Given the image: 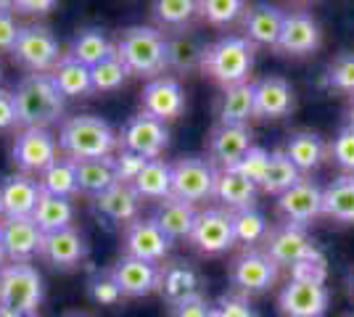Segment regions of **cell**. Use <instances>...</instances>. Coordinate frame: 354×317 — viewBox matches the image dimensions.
Wrapping results in <instances>:
<instances>
[{"instance_id":"49","label":"cell","mask_w":354,"mask_h":317,"mask_svg":"<svg viewBox=\"0 0 354 317\" xmlns=\"http://www.w3.org/2000/svg\"><path fill=\"white\" fill-rule=\"evenodd\" d=\"M212 317H257V309L243 294H222L214 304Z\"/></svg>"},{"instance_id":"41","label":"cell","mask_w":354,"mask_h":317,"mask_svg":"<svg viewBox=\"0 0 354 317\" xmlns=\"http://www.w3.org/2000/svg\"><path fill=\"white\" fill-rule=\"evenodd\" d=\"M267 233H270V222H267V217L257 206L254 209L233 211V236H236V243H243V246L265 243Z\"/></svg>"},{"instance_id":"28","label":"cell","mask_w":354,"mask_h":317,"mask_svg":"<svg viewBox=\"0 0 354 317\" xmlns=\"http://www.w3.org/2000/svg\"><path fill=\"white\" fill-rule=\"evenodd\" d=\"M257 193L259 188L249 182L243 175H238L236 169H220L217 185H214V198L220 201V209L225 211H243L257 206Z\"/></svg>"},{"instance_id":"12","label":"cell","mask_w":354,"mask_h":317,"mask_svg":"<svg viewBox=\"0 0 354 317\" xmlns=\"http://www.w3.org/2000/svg\"><path fill=\"white\" fill-rule=\"evenodd\" d=\"M193 249L204 257H220L227 249L236 246L233 236V214L220 209V206H209L198 211V220L191 233Z\"/></svg>"},{"instance_id":"45","label":"cell","mask_w":354,"mask_h":317,"mask_svg":"<svg viewBox=\"0 0 354 317\" xmlns=\"http://www.w3.org/2000/svg\"><path fill=\"white\" fill-rule=\"evenodd\" d=\"M88 296L101 307H114L124 299L122 288L117 286L111 270H98L88 278Z\"/></svg>"},{"instance_id":"23","label":"cell","mask_w":354,"mask_h":317,"mask_svg":"<svg viewBox=\"0 0 354 317\" xmlns=\"http://www.w3.org/2000/svg\"><path fill=\"white\" fill-rule=\"evenodd\" d=\"M251 146H254V135L249 127L217 124L209 133V162L217 169H233Z\"/></svg>"},{"instance_id":"27","label":"cell","mask_w":354,"mask_h":317,"mask_svg":"<svg viewBox=\"0 0 354 317\" xmlns=\"http://www.w3.org/2000/svg\"><path fill=\"white\" fill-rule=\"evenodd\" d=\"M283 153L291 159V164L307 175V172H315L325 164L328 159V143L320 133H312V130H299V133H291L288 140H286V148Z\"/></svg>"},{"instance_id":"22","label":"cell","mask_w":354,"mask_h":317,"mask_svg":"<svg viewBox=\"0 0 354 317\" xmlns=\"http://www.w3.org/2000/svg\"><path fill=\"white\" fill-rule=\"evenodd\" d=\"M117 286L122 288L124 296H148V294H156L159 291V278H162V270L159 265H151V262H143V259H135V257H122L109 267Z\"/></svg>"},{"instance_id":"32","label":"cell","mask_w":354,"mask_h":317,"mask_svg":"<svg viewBox=\"0 0 354 317\" xmlns=\"http://www.w3.org/2000/svg\"><path fill=\"white\" fill-rule=\"evenodd\" d=\"M114 53H117V46L109 40V35L101 27H85L72 37V46H69L66 56L93 69L95 64H101Z\"/></svg>"},{"instance_id":"6","label":"cell","mask_w":354,"mask_h":317,"mask_svg":"<svg viewBox=\"0 0 354 317\" xmlns=\"http://www.w3.org/2000/svg\"><path fill=\"white\" fill-rule=\"evenodd\" d=\"M11 59L24 66L30 75H50L53 66L59 64L61 46L56 40V35L43 27V24H27L19 32V40H16L14 50H11Z\"/></svg>"},{"instance_id":"26","label":"cell","mask_w":354,"mask_h":317,"mask_svg":"<svg viewBox=\"0 0 354 317\" xmlns=\"http://www.w3.org/2000/svg\"><path fill=\"white\" fill-rule=\"evenodd\" d=\"M196 220H198V209L188 204V201H180V198H167V201H159L156 204V211H153V222L162 227L164 236L169 241H191V233L196 227Z\"/></svg>"},{"instance_id":"56","label":"cell","mask_w":354,"mask_h":317,"mask_svg":"<svg viewBox=\"0 0 354 317\" xmlns=\"http://www.w3.org/2000/svg\"><path fill=\"white\" fill-rule=\"evenodd\" d=\"M349 296L354 299V270L349 272Z\"/></svg>"},{"instance_id":"60","label":"cell","mask_w":354,"mask_h":317,"mask_svg":"<svg viewBox=\"0 0 354 317\" xmlns=\"http://www.w3.org/2000/svg\"><path fill=\"white\" fill-rule=\"evenodd\" d=\"M0 77H3V69H0Z\"/></svg>"},{"instance_id":"48","label":"cell","mask_w":354,"mask_h":317,"mask_svg":"<svg viewBox=\"0 0 354 317\" xmlns=\"http://www.w3.org/2000/svg\"><path fill=\"white\" fill-rule=\"evenodd\" d=\"M291 280L320 283V286H325V280H328V262H325L323 254H315V257L294 265V267H291Z\"/></svg>"},{"instance_id":"1","label":"cell","mask_w":354,"mask_h":317,"mask_svg":"<svg viewBox=\"0 0 354 317\" xmlns=\"http://www.w3.org/2000/svg\"><path fill=\"white\" fill-rule=\"evenodd\" d=\"M11 95L21 130H48L50 124H59L66 108V98L53 85L50 75L21 77Z\"/></svg>"},{"instance_id":"15","label":"cell","mask_w":354,"mask_h":317,"mask_svg":"<svg viewBox=\"0 0 354 317\" xmlns=\"http://www.w3.org/2000/svg\"><path fill=\"white\" fill-rule=\"evenodd\" d=\"M323 43V30L310 11H286L283 16V32L278 40V50L286 56H312Z\"/></svg>"},{"instance_id":"37","label":"cell","mask_w":354,"mask_h":317,"mask_svg":"<svg viewBox=\"0 0 354 317\" xmlns=\"http://www.w3.org/2000/svg\"><path fill=\"white\" fill-rule=\"evenodd\" d=\"M32 222L43 230V236L66 230L74 222V204L69 198L40 193V201H37V206L32 211Z\"/></svg>"},{"instance_id":"17","label":"cell","mask_w":354,"mask_h":317,"mask_svg":"<svg viewBox=\"0 0 354 317\" xmlns=\"http://www.w3.org/2000/svg\"><path fill=\"white\" fill-rule=\"evenodd\" d=\"M330 307V291L320 283L288 280L278 296V309L283 317H325Z\"/></svg>"},{"instance_id":"20","label":"cell","mask_w":354,"mask_h":317,"mask_svg":"<svg viewBox=\"0 0 354 317\" xmlns=\"http://www.w3.org/2000/svg\"><path fill=\"white\" fill-rule=\"evenodd\" d=\"M0 238L6 249V259L14 265H30L35 257H40L43 246V230L27 220H0Z\"/></svg>"},{"instance_id":"35","label":"cell","mask_w":354,"mask_h":317,"mask_svg":"<svg viewBox=\"0 0 354 317\" xmlns=\"http://www.w3.org/2000/svg\"><path fill=\"white\" fill-rule=\"evenodd\" d=\"M77 166V185L80 193L98 198L106 193L111 185H117V172H114V156L106 159H90V162H74Z\"/></svg>"},{"instance_id":"47","label":"cell","mask_w":354,"mask_h":317,"mask_svg":"<svg viewBox=\"0 0 354 317\" xmlns=\"http://www.w3.org/2000/svg\"><path fill=\"white\" fill-rule=\"evenodd\" d=\"M328 156H330L346 175H354V130L352 127L344 124L339 133H336V137L328 143Z\"/></svg>"},{"instance_id":"30","label":"cell","mask_w":354,"mask_h":317,"mask_svg":"<svg viewBox=\"0 0 354 317\" xmlns=\"http://www.w3.org/2000/svg\"><path fill=\"white\" fill-rule=\"evenodd\" d=\"M159 270H162V278H159V294H162L169 304L201 294V278H198V272L193 270L188 262L175 259V262L159 265Z\"/></svg>"},{"instance_id":"43","label":"cell","mask_w":354,"mask_h":317,"mask_svg":"<svg viewBox=\"0 0 354 317\" xmlns=\"http://www.w3.org/2000/svg\"><path fill=\"white\" fill-rule=\"evenodd\" d=\"M246 8L249 6L241 0H204V3H198V16L209 24L225 27V24H233L238 19H243Z\"/></svg>"},{"instance_id":"52","label":"cell","mask_w":354,"mask_h":317,"mask_svg":"<svg viewBox=\"0 0 354 317\" xmlns=\"http://www.w3.org/2000/svg\"><path fill=\"white\" fill-rule=\"evenodd\" d=\"M19 32H21V27L16 24L11 3H0V53H11L14 50Z\"/></svg>"},{"instance_id":"62","label":"cell","mask_w":354,"mask_h":317,"mask_svg":"<svg viewBox=\"0 0 354 317\" xmlns=\"http://www.w3.org/2000/svg\"><path fill=\"white\" fill-rule=\"evenodd\" d=\"M349 317H354V315H349Z\"/></svg>"},{"instance_id":"54","label":"cell","mask_w":354,"mask_h":317,"mask_svg":"<svg viewBox=\"0 0 354 317\" xmlns=\"http://www.w3.org/2000/svg\"><path fill=\"white\" fill-rule=\"evenodd\" d=\"M16 124V106H14V95L11 90H3L0 88V133L6 130H14Z\"/></svg>"},{"instance_id":"57","label":"cell","mask_w":354,"mask_h":317,"mask_svg":"<svg viewBox=\"0 0 354 317\" xmlns=\"http://www.w3.org/2000/svg\"><path fill=\"white\" fill-rule=\"evenodd\" d=\"M6 265V249H3V238H0V267Z\"/></svg>"},{"instance_id":"31","label":"cell","mask_w":354,"mask_h":317,"mask_svg":"<svg viewBox=\"0 0 354 317\" xmlns=\"http://www.w3.org/2000/svg\"><path fill=\"white\" fill-rule=\"evenodd\" d=\"M251 117H254V82H243L222 90L217 101V124L249 127Z\"/></svg>"},{"instance_id":"53","label":"cell","mask_w":354,"mask_h":317,"mask_svg":"<svg viewBox=\"0 0 354 317\" xmlns=\"http://www.w3.org/2000/svg\"><path fill=\"white\" fill-rule=\"evenodd\" d=\"M53 8H56L53 0H16V3H11V11L27 16H48Z\"/></svg>"},{"instance_id":"33","label":"cell","mask_w":354,"mask_h":317,"mask_svg":"<svg viewBox=\"0 0 354 317\" xmlns=\"http://www.w3.org/2000/svg\"><path fill=\"white\" fill-rule=\"evenodd\" d=\"M323 217L354 225V175H341L323 188Z\"/></svg>"},{"instance_id":"42","label":"cell","mask_w":354,"mask_h":317,"mask_svg":"<svg viewBox=\"0 0 354 317\" xmlns=\"http://www.w3.org/2000/svg\"><path fill=\"white\" fill-rule=\"evenodd\" d=\"M90 77H93V93H114L127 82L130 72H127V66L114 53V56H109L101 64H95L90 69Z\"/></svg>"},{"instance_id":"13","label":"cell","mask_w":354,"mask_h":317,"mask_svg":"<svg viewBox=\"0 0 354 317\" xmlns=\"http://www.w3.org/2000/svg\"><path fill=\"white\" fill-rule=\"evenodd\" d=\"M122 251L127 257L143 259V262H151V265H159L169 257L172 251V241L164 236V230L156 222L153 217H138L135 222L124 225V233H122Z\"/></svg>"},{"instance_id":"40","label":"cell","mask_w":354,"mask_h":317,"mask_svg":"<svg viewBox=\"0 0 354 317\" xmlns=\"http://www.w3.org/2000/svg\"><path fill=\"white\" fill-rule=\"evenodd\" d=\"M153 21L164 30H185V24H191L193 16H198V3L193 0H159L151 6Z\"/></svg>"},{"instance_id":"16","label":"cell","mask_w":354,"mask_h":317,"mask_svg":"<svg viewBox=\"0 0 354 317\" xmlns=\"http://www.w3.org/2000/svg\"><path fill=\"white\" fill-rule=\"evenodd\" d=\"M185 104H188L185 90H183V85L177 82L175 77H156V79L146 82V88L140 93L143 114L164 122V124L177 119L185 111Z\"/></svg>"},{"instance_id":"51","label":"cell","mask_w":354,"mask_h":317,"mask_svg":"<svg viewBox=\"0 0 354 317\" xmlns=\"http://www.w3.org/2000/svg\"><path fill=\"white\" fill-rule=\"evenodd\" d=\"M212 312H214V304H209L204 294L169 304V317H212Z\"/></svg>"},{"instance_id":"39","label":"cell","mask_w":354,"mask_h":317,"mask_svg":"<svg viewBox=\"0 0 354 317\" xmlns=\"http://www.w3.org/2000/svg\"><path fill=\"white\" fill-rule=\"evenodd\" d=\"M304 175L291 164V159L283 151H272L270 153V166H267L265 182H262V191L270 193V196H283L288 188H294L296 182L301 180Z\"/></svg>"},{"instance_id":"14","label":"cell","mask_w":354,"mask_h":317,"mask_svg":"<svg viewBox=\"0 0 354 317\" xmlns=\"http://www.w3.org/2000/svg\"><path fill=\"white\" fill-rule=\"evenodd\" d=\"M278 211L288 225L307 227L323 214V188L312 177H301L294 188L278 196Z\"/></svg>"},{"instance_id":"58","label":"cell","mask_w":354,"mask_h":317,"mask_svg":"<svg viewBox=\"0 0 354 317\" xmlns=\"http://www.w3.org/2000/svg\"><path fill=\"white\" fill-rule=\"evenodd\" d=\"M0 317H40L37 312H30V315H6V312H0Z\"/></svg>"},{"instance_id":"50","label":"cell","mask_w":354,"mask_h":317,"mask_svg":"<svg viewBox=\"0 0 354 317\" xmlns=\"http://www.w3.org/2000/svg\"><path fill=\"white\" fill-rule=\"evenodd\" d=\"M146 162H148V159L138 156V153L119 148V151L114 153V172H117V182L133 185V180L140 175V169L146 166Z\"/></svg>"},{"instance_id":"61","label":"cell","mask_w":354,"mask_h":317,"mask_svg":"<svg viewBox=\"0 0 354 317\" xmlns=\"http://www.w3.org/2000/svg\"><path fill=\"white\" fill-rule=\"evenodd\" d=\"M0 220H3V214H0Z\"/></svg>"},{"instance_id":"24","label":"cell","mask_w":354,"mask_h":317,"mask_svg":"<svg viewBox=\"0 0 354 317\" xmlns=\"http://www.w3.org/2000/svg\"><path fill=\"white\" fill-rule=\"evenodd\" d=\"M204 53H207V43L191 30H177L167 35V69L175 75H191V72H201L204 64Z\"/></svg>"},{"instance_id":"29","label":"cell","mask_w":354,"mask_h":317,"mask_svg":"<svg viewBox=\"0 0 354 317\" xmlns=\"http://www.w3.org/2000/svg\"><path fill=\"white\" fill-rule=\"evenodd\" d=\"M95 201V209L98 214H104L106 220L111 222H119V225H130L140 217V196L135 193L133 185H124V182H117L111 185L106 193H101Z\"/></svg>"},{"instance_id":"18","label":"cell","mask_w":354,"mask_h":317,"mask_svg":"<svg viewBox=\"0 0 354 317\" xmlns=\"http://www.w3.org/2000/svg\"><path fill=\"white\" fill-rule=\"evenodd\" d=\"M296 108V93L281 75H267L254 82V117L283 119Z\"/></svg>"},{"instance_id":"36","label":"cell","mask_w":354,"mask_h":317,"mask_svg":"<svg viewBox=\"0 0 354 317\" xmlns=\"http://www.w3.org/2000/svg\"><path fill=\"white\" fill-rule=\"evenodd\" d=\"M50 79H53V85L59 88V93L64 95V98H85V95L93 93V77H90V69L85 66V64L69 59V56H64V59L53 66Z\"/></svg>"},{"instance_id":"55","label":"cell","mask_w":354,"mask_h":317,"mask_svg":"<svg viewBox=\"0 0 354 317\" xmlns=\"http://www.w3.org/2000/svg\"><path fill=\"white\" fill-rule=\"evenodd\" d=\"M344 117H346V127L354 130V95L349 98V104H346V114H344Z\"/></svg>"},{"instance_id":"4","label":"cell","mask_w":354,"mask_h":317,"mask_svg":"<svg viewBox=\"0 0 354 317\" xmlns=\"http://www.w3.org/2000/svg\"><path fill=\"white\" fill-rule=\"evenodd\" d=\"M254 53L257 48L243 35H225L207 46L201 72L212 82L222 85V90L236 88V85L249 82V75L254 69Z\"/></svg>"},{"instance_id":"3","label":"cell","mask_w":354,"mask_h":317,"mask_svg":"<svg viewBox=\"0 0 354 317\" xmlns=\"http://www.w3.org/2000/svg\"><path fill=\"white\" fill-rule=\"evenodd\" d=\"M117 56L130 75L151 82L167 69V35L148 24L127 27L117 40Z\"/></svg>"},{"instance_id":"9","label":"cell","mask_w":354,"mask_h":317,"mask_svg":"<svg viewBox=\"0 0 354 317\" xmlns=\"http://www.w3.org/2000/svg\"><path fill=\"white\" fill-rule=\"evenodd\" d=\"M230 283L238 294L243 296H251V294H265L270 288L278 283V275H281V267L267 257L265 251L259 249H249L243 254H238L233 262H230Z\"/></svg>"},{"instance_id":"25","label":"cell","mask_w":354,"mask_h":317,"mask_svg":"<svg viewBox=\"0 0 354 317\" xmlns=\"http://www.w3.org/2000/svg\"><path fill=\"white\" fill-rule=\"evenodd\" d=\"M283 16L286 11H281L278 6H251L243 14V37L249 40L251 46H270L278 48L283 32Z\"/></svg>"},{"instance_id":"10","label":"cell","mask_w":354,"mask_h":317,"mask_svg":"<svg viewBox=\"0 0 354 317\" xmlns=\"http://www.w3.org/2000/svg\"><path fill=\"white\" fill-rule=\"evenodd\" d=\"M262 251L278 267H294L299 262L320 254V249H317V243L312 241L307 227H296V225H288V222L270 227L265 243H262Z\"/></svg>"},{"instance_id":"34","label":"cell","mask_w":354,"mask_h":317,"mask_svg":"<svg viewBox=\"0 0 354 317\" xmlns=\"http://www.w3.org/2000/svg\"><path fill=\"white\" fill-rule=\"evenodd\" d=\"M140 201H167L172 198V164L164 159H151L133 180Z\"/></svg>"},{"instance_id":"59","label":"cell","mask_w":354,"mask_h":317,"mask_svg":"<svg viewBox=\"0 0 354 317\" xmlns=\"http://www.w3.org/2000/svg\"><path fill=\"white\" fill-rule=\"evenodd\" d=\"M64 317H88L85 312H69V315H64Z\"/></svg>"},{"instance_id":"38","label":"cell","mask_w":354,"mask_h":317,"mask_svg":"<svg viewBox=\"0 0 354 317\" xmlns=\"http://www.w3.org/2000/svg\"><path fill=\"white\" fill-rule=\"evenodd\" d=\"M40 182V191L48 196H59L69 198L72 201L80 193V185H77V166L69 159H59L56 164H50L43 175L37 177Z\"/></svg>"},{"instance_id":"7","label":"cell","mask_w":354,"mask_h":317,"mask_svg":"<svg viewBox=\"0 0 354 317\" xmlns=\"http://www.w3.org/2000/svg\"><path fill=\"white\" fill-rule=\"evenodd\" d=\"M220 169L209 159L201 156H183L172 162V196L188 204H198L214 198V185H217Z\"/></svg>"},{"instance_id":"19","label":"cell","mask_w":354,"mask_h":317,"mask_svg":"<svg viewBox=\"0 0 354 317\" xmlns=\"http://www.w3.org/2000/svg\"><path fill=\"white\" fill-rule=\"evenodd\" d=\"M90 254L88 238L77 230V227H66L59 233H48L43 236V246H40V257L56 267V270H74L80 267Z\"/></svg>"},{"instance_id":"8","label":"cell","mask_w":354,"mask_h":317,"mask_svg":"<svg viewBox=\"0 0 354 317\" xmlns=\"http://www.w3.org/2000/svg\"><path fill=\"white\" fill-rule=\"evenodd\" d=\"M11 159L21 175L40 177L48 166L59 162V137L50 130H19L14 137Z\"/></svg>"},{"instance_id":"2","label":"cell","mask_w":354,"mask_h":317,"mask_svg":"<svg viewBox=\"0 0 354 317\" xmlns=\"http://www.w3.org/2000/svg\"><path fill=\"white\" fill-rule=\"evenodd\" d=\"M59 151L69 162L106 159L119 151V133L95 114H77L61 122Z\"/></svg>"},{"instance_id":"5","label":"cell","mask_w":354,"mask_h":317,"mask_svg":"<svg viewBox=\"0 0 354 317\" xmlns=\"http://www.w3.org/2000/svg\"><path fill=\"white\" fill-rule=\"evenodd\" d=\"M45 299L43 275L32 265H3L0 267V312L30 315Z\"/></svg>"},{"instance_id":"46","label":"cell","mask_w":354,"mask_h":317,"mask_svg":"<svg viewBox=\"0 0 354 317\" xmlns=\"http://www.w3.org/2000/svg\"><path fill=\"white\" fill-rule=\"evenodd\" d=\"M267 166H270V151L262 148V146H251L249 151L243 153V159H241L233 169H236L238 175H243L249 182H254L257 188H262L265 175H267Z\"/></svg>"},{"instance_id":"11","label":"cell","mask_w":354,"mask_h":317,"mask_svg":"<svg viewBox=\"0 0 354 317\" xmlns=\"http://www.w3.org/2000/svg\"><path fill=\"white\" fill-rule=\"evenodd\" d=\"M169 146V130L167 124L148 114H135L122 124L119 130V148L133 151L143 159H159L164 153V148Z\"/></svg>"},{"instance_id":"21","label":"cell","mask_w":354,"mask_h":317,"mask_svg":"<svg viewBox=\"0 0 354 317\" xmlns=\"http://www.w3.org/2000/svg\"><path fill=\"white\" fill-rule=\"evenodd\" d=\"M40 182L30 175H8L0 180V214L6 220H27L40 201Z\"/></svg>"},{"instance_id":"44","label":"cell","mask_w":354,"mask_h":317,"mask_svg":"<svg viewBox=\"0 0 354 317\" xmlns=\"http://www.w3.org/2000/svg\"><path fill=\"white\" fill-rule=\"evenodd\" d=\"M325 85L330 90L346 93L349 98L354 95V53L346 50V53H339L336 59L328 64L325 69Z\"/></svg>"}]
</instances>
